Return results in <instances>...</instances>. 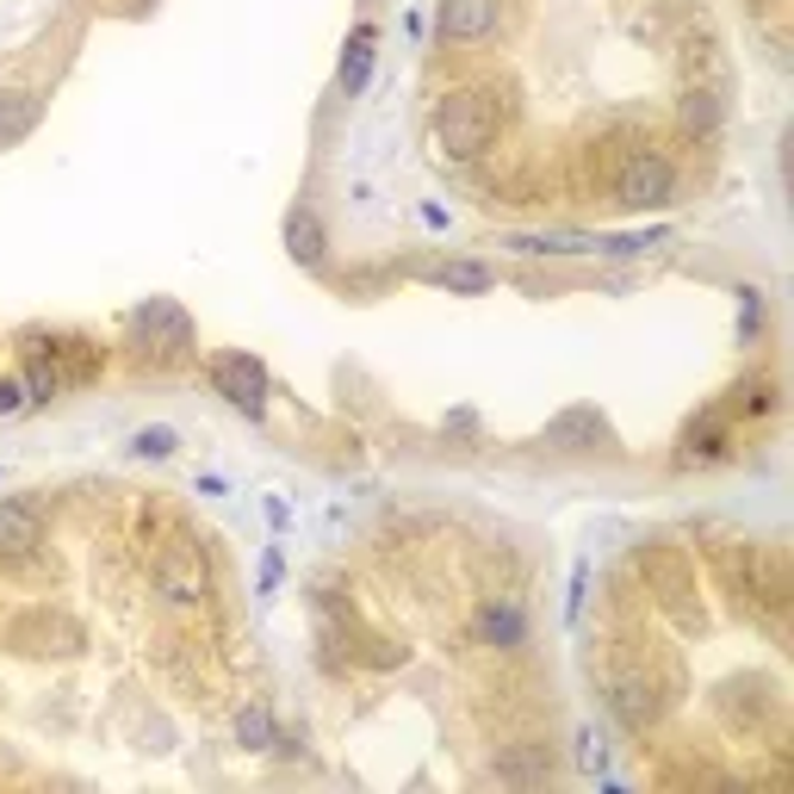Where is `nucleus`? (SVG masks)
<instances>
[{"label":"nucleus","mask_w":794,"mask_h":794,"mask_svg":"<svg viewBox=\"0 0 794 794\" xmlns=\"http://www.w3.org/2000/svg\"><path fill=\"white\" fill-rule=\"evenodd\" d=\"M211 392L224 397L230 410H242L249 422H261L267 416V397H274V379H267V366L249 354V348H224V354H211L206 366Z\"/></svg>","instance_id":"3"},{"label":"nucleus","mask_w":794,"mask_h":794,"mask_svg":"<svg viewBox=\"0 0 794 794\" xmlns=\"http://www.w3.org/2000/svg\"><path fill=\"white\" fill-rule=\"evenodd\" d=\"M44 547V521H37L32 503H0V559L19 565V559H32Z\"/></svg>","instance_id":"8"},{"label":"nucleus","mask_w":794,"mask_h":794,"mask_svg":"<svg viewBox=\"0 0 794 794\" xmlns=\"http://www.w3.org/2000/svg\"><path fill=\"white\" fill-rule=\"evenodd\" d=\"M676 192V168L671 156H658V150H633L615 174V206L627 211H664Z\"/></svg>","instance_id":"4"},{"label":"nucleus","mask_w":794,"mask_h":794,"mask_svg":"<svg viewBox=\"0 0 794 794\" xmlns=\"http://www.w3.org/2000/svg\"><path fill=\"white\" fill-rule=\"evenodd\" d=\"M279 571H286V559H279V547H267V559H261V596L279 589Z\"/></svg>","instance_id":"26"},{"label":"nucleus","mask_w":794,"mask_h":794,"mask_svg":"<svg viewBox=\"0 0 794 794\" xmlns=\"http://www.w3.org/2000/svg\"><path fill=\"white\" fill-rule=\"evenodd\" d=\"M373 56H379V25H354L348 44H342V69H335V81H342L348 100L366 93V81H373Z\"/></svg>","instance_id":"9"},{"label":"nucleus","mask_w":794,"mask_h":794,"mask_svg":"<svg viewBox=\"0 0 794 794\" xmlns=\"http://www.w3.org/2000/svg\"><path fill=\"white\" fill-rule=\"evenodd\" d=\"M19 410H32L25 379H19V373H0V416H19Z\"/></svg>","instance_id":"23"},{"label":"nucleus","mask_w":794,"mask_h":794,"mask_svg":"<svg viewBox=\"0 0 794 794\" xmlns=\"http://www.w3.org/2000/svg\"><path fill=\"white\" fill-rule=\"evenodd\" d=\"M497 19H503V0H441L434 25H441L448 44H478V37L497 32Z\"/></svg>","instance_id":"6"},{"label":"nucleus","mask_w":794,"mask_h":794,"mask_svg":"<svg viewBox=\"0 0 794 794\" xmlns=\"http://www.w3.org/2000/svg\"><path fill=\"white\" fill-rule=\"evenodd\" d=\"M37 112H44V100L37 93H19V87H0V150L19 137H32Z\"/></svg>","instance_id":"12"},{"label":"nucleus","mask_w":794,"mask_h":794,"mask_svg":"<svg viewBox=\"0 0 794 794\" xmlns=\"http://www.w3.org/2000/svg\"><path fill=\"white\" fill-rule=\"evenodd\" d=\"M434 279H441L453 298H478V293H490V286H497V267H484V261L460 255V261H448V267H441Z\"/></svg>","instance_id":"14"},{"label":"nucleus","mask_w":794,"mask_h":794,"mask_svg":"<svg viewBox=\"0 0 794 794\" xmlns=\"http://www.w3.org/2000/svg\"><path fill=\"white\" fill-rule=\"evenodd\" d=\"M150 577H156V589L168 596V603H206L211 596V571H206V553H199V540L192 534H174L168 547L156 553Z\"/></svg>","instance_id":"5"},{"label":"nucleus","mask_w":794,"mask_h":794,"mask_svg":"<svg viewBox=\"0 0 794 794\" xmlns=\"http://www.w3.org/2000/svg\"><path fill=\"white\" fill-rule=\"evenodd\" d=\"M478 639L484 646H503V652H509V646H521V639H528V615H521L516 603H490L478 615Z\"/></svg>","instance_id":"13"},{"label":"nucleus","mask_w":794,"mask_h":794,"mask_svg":"<svg viewBox=\"0 0 794 794\" xmlns=\"http://www.w3.org/2000/svg\"><path fill=\"white\" fill-rule=\"evenodd\" d=\"M422 224H429V230H448V211H441V206L429 199V206H422Z\"/></svg>","instance_id":"28"},{"label":"nucleus","mask_w":794,"mask_h":794,"mask_svg":"<svg viewBox=\"0 0 794 794\" xmlns=\"http://www.w3.org/2000/svg\"><path fill=\"white\" fill-rule=\"evenodd\" d=\"M434 143H441V156L448 162H478L490 143H497V106L490 93H448V100L434 106Z\"/></svg>","instance_id":"1"},{"label":"nucleus","mask_w":794,"mask_h":794,"mask_svg":"<svg viewBox=\"0 0 794 794\" xmlns=\"http://www.w3.org/2000/svg\"><path fill=\"white\" fill-rule=\"evenodd\" d=\"M547 441H553V448H596V441H603V416L596 410H565L553 429H547Z\"/></svg>","instance_id":"16"},{"label":"nucleus","mask_w":794,"mask_h":794,"mask_svg":"<svg viewBox=\"0 0 794 794\" xmlns=\"http://www.w3.org/2000/svg\"><path fill=\"white\" fill-rule=\"evenodd\" d=\"M131 342L150 366H187L199 335H192V317L174 305V298H150L131 311Z\"/></svg>","instance_id":"2"},{"label":"nucleus","mask_w":794,"mask_h":794,"mask_svg":"<svg viewBox=\"0 0 794 794\" xmlns=\"http://www.w3.org/2000/svg\"><path fill=\"white\" fill-rule=\"evenodd\" d=\"M19 354H25V373H19V379H25V397H32V404H56V397H63V361H56V342H44V335H25V348H19Z\"/></svg>","instance_id":"7"},{"label":"nucleus","mask_w":794,"mask_h":794,"mask_svg":"<svg viewBox=\"0 0 794 794\" xmlns=\"http://www.w3.org/2000/svg\"><path fill=\"white\" fill-rule=\"evenodd\" d=\"M745 311H739V335H758V293H739Z\"/></svg>","instance_id":"27"},{"label":"nucleus","mask_w":794,"mask_h":794,"mask_svg":"<svg viewBox=\"0 0 794 794\" xmlns=\"http://www.w3.org/2000/svg\"><path fill=\"white\" fill-rule=\"evenodd\" d=\"M497 776H509V782H534V776H547V763H540L534 751H521L516 763H497Z\"/></svg>","instance_id":"25"},{"label":"nucleus","mask_w":794,"mask_h":794,"mask_svg":"<svg viewBox=\"0 0 794 794\" xmlns=\"http://www.w3.org/2000/svg\"><path fill=\"white\" fill-rule=\"evenodd\" d=\"M596 242L589 230H534V236H503V249H516V255H596Z\"/></svg>","instance_id":"10"},{"label":"nucleus","mask_w":794,"mask_h":794,"mask_svg":"<svg viewBox=\"0 0 794 794\" xmlns=\"http://www.w3.org/2000/svg\"><path fill=\"white\" fill-rule=\"evenodd\" d=\"M286 255H293L298 267H317V261L329 255V236H323V224H317L311 206H298L293 218H286Z\"/></svg>","instance_id":"11"},{"label":"nucleus","mask_w":794,"mask_h":794,"mask_svg":"<svg viewBox=\"0 0 794 794\" xmlns=\"http://www.w3.org/2000/svg\"><path fill=\"white\" fill-rule=\"evenodd\" d=\"M56 361H63V379L81 385V379H93L100 354H93V342H63V348H56Z\"/></svg>","instance_id":"21"},{"label":"nucleus","mask_w":794,"mask_h":794,"mask_svg":"<svg viewBox=\"0 0 794 794\" xmlns=\"http://www.w3.org/2000/svg\"><path fill=\"white\" fill-rule=\"evenodd\" d=\"M584 596H589V559H577V565H571V603H565V621H577V615H584Z\"/></svg>","instance_id":"24"},{"label":"nucleus","mask_w":794,"mask_h":794,"mask_svg":"<svg viewBox=\"0 0 794 794\" xmlns=\"http://www.w3.org/2000/svg\"><path fill=\"white\" fill-rule=\"evenodd\" d=\"M676 119H683L690 137H714V131H720V93H714V87H690L683 106H676Z\"/></svg>","instance_id":"15"},{"label":"nucleus","mask_w":794,"mask_h":794,"mask_svg":"<svg viewBox=\"0 0 794 794\" xmlns=\"http://www.w3.org/2000/svg\"><path fill=\"white\" fill-rule=\"evenodd\" d=\"M577 770H584V776H603V770H608V745L596 739L589 726L577 732Z\"/></svg>","instance_id":"22"},{"label":"nucleus","mask_w":794,"mask_h":794,"mask_svg":"<svg viewBox=\"0 0 794 794\" xmlns=\"http://www.w3.org/2000/svg\"><path fill=\"white\" fill-rule=\"evenodd\" d=\"M615 708H621V720L639 732V726H652L658 702H652V690H639V683H621V690H615Z\"/></svg>","instance_id":"19"},{"label":"nucleus","mask_w":794,"mask_h":794,"mask_svg":"<svg viewBox=\"0 0 794 794\" xmlns=\"http://www.w3.org/2000/svg\"><path fill=\"white\" fill-rule=\"evenodd\" d=\"M720 416H702V429L690 422V434H683V460H720Z\"/></svg>","instance_id":"20"},{"label":"nucleus","mask_w":794,"mask_h":794,"mask_svg":"<svg viewBox=\"0 0 794 794\" xmlns=\"http://www.w3.org/2000/svg\"><path fill=\"white\" fill-rule=\"evenodd\" d=\"M274 739H279L274 714L261 708V702H249V708L236 714V745H242V751H274Z\"/></svg>","instance_id":"17"},{"label":"nucleus","mask_w":794,"mask_h":794,"mask_svg":"<svg viewBox=\"0 0 794 794\" xmlns=\"http://www.w3.org/2000/svg\"><path fill=\"white\" fill-rule=\"evenodd\" d=\"M131 453H137V460H174V453H180V434H174L168 422H150V429L131 434Z\"/></svg>","instance_id":"18"}]
</instances>
